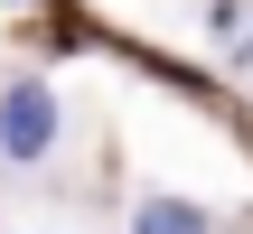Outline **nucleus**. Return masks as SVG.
Segmentation results:
<instances>
[{"mask_svg": "<svg viewBox=\"0 0 253 234\" xmlns=\"http://www.w3.org/2000/svg\"><path fill=\"white\" fill-rule=\"evenodd\" d=\"M122 234H225V216H216V206H197V197L141 188V197H131V216H122Z\"/></svg>", "mask_w": 253, "mask_h": 234, "instance_id": "nucleus-2", "label": "nucleus"}, {"mask_svg": "<svg viewBox=\"0 0 253 234\" xmlns=\"http://www.w3.org/2000/svg\"><path fill=\"white\" fill-rule=\"evenodd\" d=\"M244 28H253V0H207V38H216L225 56L244 47Z\"/></svg>", "mask_w": 253, "mask_h": 234, "instance_id": "nucleus-3", "label": "nucleus"}, {"mask_svg": "<svg viewBox=\"0 0 253 234\" xmlns=\"http://www.w3.org/2000/svg\"><path fill=\"white\" fill-rule=\"evenodd\" d=\"M235 66H253V28H244V47H235Z\"/></svg>", "mask_w": 253, "mask_h": 234, "instance_id": "nucleus-4", "label": "nucleus"}, {"mask_svg": "<svg viewBox=\"0 0 253 234\" xmlns=\"http://www.w3.org/2000/svg\"><path fill=\"white\" fill-rule=\"evenodd\" d=\"M38 234H66V225H38Z\"/></svg>", "mask_w": 253, "mask_h": 234, "instance_id": "nucleus-5", "label": "nucleus"}, {"mask_svg": "<svg viewBox=\"0 0 253 234\" xmlns=\"http://www.w3.org/2000/svg\"><path fill=\"white\" fill-rule=\"evenodd\" d=\"M56 150H66V103H56V84L28 66V75L0 84V169H47Z\"/></svg>", "mask_w": 253, "mask_h": 234, "instance_id": "nucleus-1", "label": "nucleus"}]
</instances>
